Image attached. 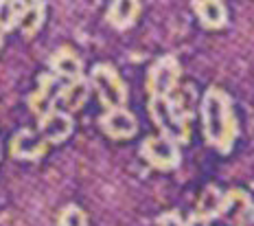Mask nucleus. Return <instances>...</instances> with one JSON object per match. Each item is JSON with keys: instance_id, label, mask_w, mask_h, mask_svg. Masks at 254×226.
Returning <instances> with one entry per match:
<instances>
[{"instance_id": "6e6552de", "label": "nucleus", "mask_w": 254, "mask_h": 226, "mask_svg": "<svg viewBox=\"0 0 254 226\" xmlns=\"http://www.w3.org/2000/svg\"><path fill=\"white\" fill-rule=\"evenodd\" d=\"M72 130H75V121L68 112H64V110L55 108L51 110L49 114H44V117L40 119L38 123V132L42 134V139L46 141V143H64V141L68 139V136L72 134Z\"/></svg>"}, {"instance_id": "6ab92c4d", "label": "nucleus", "mask_w": 254, "mask_h": 226, "mask_svg": "<svg viewBox=\"0 0 254 226\" xmlns=\"http://www.w3.org/2000/svg\"><path fill=\"white\" fill-rule=\"evenodd\" d=\"M156 226H184V222L178 211H167L156 220Z\"/></svg>"}, {"instance_id": "39448f33", "label": "nucleus", "mask_w": 254, "mask_h": 226, "mask_svg": "<svg viewBox=\"0 0 254 226\" xmlns=\"http://www.w3.org/2000/svg\"><path fill=\"white\" fill-rule=\"evenodd\" d=\"M180 75H182V68L176 57H160L158 62H153V66L147 73V90L151 97H169L178 88Z\"/></svg>"}, {"instance_id": "a211bd4d", "label": "nucleus", "mask_w": 254, "mask_h": 226, "mask_svg": "<svg viewBox=\"0 0 254 226\" xmlns=\"http://www.w3.org/2000/svg\"><path fill=\"white\" fill-rule=\"evenodd\" d=\"M57 226H88L86 211L81 207H77V204H68V207L62 209Z\"/></svg>"}, {"instance_id": "9d476101", "label": "nucleus", "mask_w": 254, "mask_h": 226, "mask_svg": "<svg viewBox=\"0 0 254 226\" xmlns=\"http://www.w3.org/2000/svg\"><path fill=\"white\" fill-rule=\"evenodd\" d=\"M49 66H51L53 75L60 77L64 81H75V79H81L83 77L81 57H79L72 49H68V46H62V49H57L55 53L51 55Z\"/></svg>"}, {"instance_id": "f8f14e48", "label": "nucleus", "mask_w": 254, "mask_h": 226, "mask_svg": "<svg viewBox=\"0 0 254 226\" xmlns=\"http://www.w3.org/2000/svg\"><path fill=\"white\" fill-rule=\"evenodd\" d=\"M250 209H252L250 196L246 191H241V189H230L228 193H224V204H221L219 218H226L235 226H239Z\"/></svg>"}, {"instance_id": "f03ea898", "label": "nucleus", "mask_w": 254, "mask_h": 226, "mask_svg": "<svg viewBox=\"0 0 254 226\" xmlns=\"http://www.w3.org/2000/svg\"><path fill=\"white\" fill-rule=\"evenodd\" d=\"M149 117L153 121L160 136L173 141L176 145H184L190 141V114H187L178 106V101L169 94V97H149L147 103Z\"/></svg>"}, {"instance_id": "7ed1b4c3", "label": "nucleus", "mask_w": 254, "mask_h": 226, "mask_svg": "<svg viewBox=\"0 0 254 226\" xmlns=\"http://www.w3.org/2000/svg\"><path fill=\"white\" fill-rule=\"evenodd\" d=\"M90 88L99 94V101L108 110L125 108L127 103V83L121 79L119 71L110 64H97L90 71Z\"/></svg>"}, {"instance_id": "2eb2a0df", "label": "nucleus", "mask_w": 254, "mask_h": 226, "mask_svg": "<svg viewBox=\"0 0 254 226\" xmlns=\"http://www.w3.org/2000/svg\"><path fill=\"white\" fill-rule=\"evenodd\" d=\"M46 20V2H26L24 4V11L20 15V22H18V29L22 31L24 38H33L35 33L42 29Z\"/></svg>"}, {"instance_id": "f257e3e1", "label": "nucleus", "mask_w": 254, "mask_h": 226, "mask_svg": "<svg viewBox=\"0 0 254 226\" xmlns=\"http://www.w3.org/2000/svg\"><path fill=\"white\" fill-rule=\"evenodd\" d=\"M204 139L221 154H228L239 134V123L232 108V99L228 92L217 86H210L199 101Z\"/></svg>"}, {"instance_id": "412c9836", "label": "nucleus", "mask_w": 254, "mask_h": 226, "mask_svg": "<svg viewBox=\"0 0 254 226\" xmlns=\"http://www.w3.org/2000/svg\"><path fill=\"white\" fill-rule=\"evenodd\" d=\"M239 226H254V204H252V209L248 211V215L243 218V222Z\"/></svg>"}, {"instance_id": "aec40b11", "label": "nucleus", "mask_w": 254, "mask_h": 226, "mask_svg": "<svg viewBox=\"0 0 254 226\" xmlns=\"http://www.w3.org/2000/svg\"><path fill=\"white\" fill-rule=\"evenodd\" d=\"M184 226H210V220H206V218H202V215H197L193 211L189 215L187 222H184Z\"/></svg>"}, {"instance_id": "9b49d317", "label": "nucleus", "mask_w": 254, "mask_h": 226, "mask_svg": "<svg viewBox=\"0 0 254 226\" xmlns=\"http://www.w3.org/2000/svg\"><path fill=\"white\" fill-rule=\"evenodd\" d=\"M90 81L86 77H81V79H75V81H66L60 92V99H57V103L62 106L64 112H77V110H81L83 106L88 103V97H90Z\"/></svg>"}, {"instance_id": "4468645a", "label": "nucleus", "mask_w": 254, "mask_h": 226, "mask_svg": "<svg viewBox=\"0 0 254 226\" xmlns=\"http://www.w3.org/2000/svg\"><path fill=\"white\" fill-rule=\"evenodd\" d=\"M193 11L206 29H221L228 22V11L221 0H195Z\"/></svg>"}, {"instance_id": "4be33fe9", "label": "nucleus", "mask_w": 254, "mask_h": 226, "mask_svg": "<svg viewBox=\"0 0 254 226\" xmlns=\"http://www.w3.org/2000/svg\"><path fill=\"white\" fill-rule=\"evenodd\" d=\"M2 35H4V33H0V46H2Z\"/></svg>"}, {"instance_id": "1a4fd4ad", "label": "nucleus", "mask_w": 254, "mask_h": 226, "mask_svg": "<svg viewBox=\"0 0 254 226\" xmlns=\"http://www.w3.org/2000/svg\"><path fill=\"white\" fill-rule=\"evenodd\" d=\"M46 150H49V143L42 139V134L29 128L13 134L11 143H9V151L18 160H38L46 154Z\"/></svg>"}, {"instance_id": "423d86ee", "label": "nucleus", "mask_w": 254, "mask_h": 226, "mask_svg": "<svg viewBox=\"0 0 254 226\" xmlns=\"http://www.w3.org/2000/svg\"><path fill=\"white\" fill-rule=\"evenodd\" d=\"M64 83H66L64 79H60L55 75H49V73L40 75L38 88L29 94V108L38 119H42L44 114H49L51 110L57 108V99H60Z\"/></svg>"}, {"instance_id": "ddd939ff", "label": "nucleus", "mask_w": 254, "mask_h": 226, "mask_svg": "<svg viewBox=\"0 0 254 226\" xmlns=\"http://www.w3.org/2000/svg\"><path fill=\"white\" fill-rule=\"evenodd\" d=\"M140 15V2L136 0H114L110 2L105 20L112 24L114 29H129Z\"/></svg>"}, {"instance_id": "f3484780", "label": "nucleus", "mask_w": 254, "mask_h": 226, "mask_svg": "<svg viewBox=\"0 0 254 226\" xmlns=\"http://www.w3.org/2000/svg\"><path fill=\"white\" fill-rule=\"evenodd\" d=\"M26 2H13V0H0V33H9L18 27L20 15L24 11Z\"/></svg>"}, {"instance_id": "0eeeda50", "label": "nucleus", "mask_w": 254, "mask_h": 226, "mask_svg": "<svg viewBox=\"0 0 254 226\" xmlns=\"http://www.w3.org/2000/svg\"><path fill=\"white\" fill-rule=\"evenodd\" d=\"M103 134H108L114 141H127L138 132V119L129 112L127 108L108 110L101 119H99Z\"/></svg>"}, {"instance_id": "dca6fc26", "label": "nucleus", "mask_w": 254, "mask_h": 226, "mask_svg": "<svg viewBox=\"0 0 254 226\" xmlns=\"http://www.w3.org/2000/svg\"><path fill=\"white\" fill-rule=\"evenodd\" d=\"M221 204H224V193H221V189L215 187V185H208L202 193H199L197 207H195V213L202 215V218H206V220L219 218Z\"/></svg>"}, {"instance_id": "20e7f679", "label": "nucleus", "mask_w": 254, "mask_h": 226, "mask_svg": "<svg viewBox=\"0 0 254 226\" xmlns=\"http://www.w3.org/2000/svg\"><path fill=\"white\" fill-rule=\"evenodd\" d=\"M140 158L158 171H171L180 165V147L165 136H147L140 143Z\"/></svg>"}]
</instances>
